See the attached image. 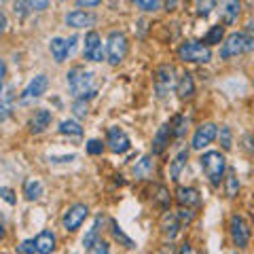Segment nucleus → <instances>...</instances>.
Returning <instances> with one entry per match:
<instances>
[{
    "label": "nucleus",
    "mask_w": 254,
    "mask_h": 254,
    "mask_svg": "<svg viewBox=\"0 0 254 254\" xmlns=\"http://www.w3.org/2000/svg\"><path fill=\"white\" fill-rule=\"evenodd\" d=\"M66 81L68 87L72 91L74 98H89V95L95 93V87H93V72L85 70L83 66H74L70 72L66 74Z\"/></svg>",
    "instance_id": "obj_1"
},
{
    "label": "nucleus",
    "mask_w": 254,
    "mask_h": 254,
    "mask_svg": "<svg viewBox=\"0 0 254 254\" xmlns=\"http://www.w3.org/2000/svg\"><path fill=\"white\" fill-rule=\"evenodd\" d=\"M199 165L205 174V178H208L212 185H220V178H222V174H225L227 163H225V157H222L218 150H208V153H203L199 157Z\"/></svg>",
    "instance_id": "obj_2"
},
{
    "label": "nucleus",
    "mask_w": 254,
    "mask_h": 254,
    "mask_svg": "<svg viewBox=\"0 0 254 254\" xmlns=\"http://www.w3.org/2000/svg\"><path fill=\"white\" fill-rule=\"evenodd\" d=\"M178 58L187 64H208L212 60V49L203 43L187 41L178 47Z\"/></svg>",
    "instance_id": "obj_3"
},
{
    "label": "nucleus",
    "mask_w": 254,
    "mask_h": 254,
    "mask_svg": "<svg viewBox=\"0 0 254 254\" xmlns=\"http://www.w3.org/2000/svg\"><path fill=\"white\" fill-rule=\"evenodd\" d=\"M127 55V36L123 32H110L106 41V60L110 66H119Z\"/></svg>",
    "instance_id": "obj_4"
},
{
    "label": "nucleus",
    "mask_w": 254,
    "mask_h": 254,
    "mask_svg": "<svg viewBox=\"0 0 254 254\" xmlns=\"http://www.w3.org/2000/svg\"><path fill=\"white\" fill-rule=\"evenodd\" d=\"M89 216V208H87L85 203H74L72 208H70L66 214H64V218H62V222H64V229L66 231H76L78 227L85 222V218Z\"/></svg>",
    "instance_id": "obj_5"
},
{
    "label": "nucleus",
    "mask_w": 254,
    "mask_h": 254,
    "mask_svg": "<svg viewBox=\"0 0 254 254\" xmlns=\"http://www.w3.org/2000/svg\"><path fill=\"white\" fill-rule=\"evenodd\" d=\"M246 51V41H244V32H233L225 38V43L220 47V58L229 60V58H237L240 53Z\"/></svg>",
    "instance_id": "obj_6"
},
{
    "label": "nucleus",
    "mask_w": 254,
    "mask_h": 254,
    "mask_svg": "<svg viewBox=\"0 0 254 254\" xmlns=\"http://www.w3.org/2000/svg\"><path fill=\"white\" fill-rule=\"evenodd\" d=\"M47 87H49V78H47L45 74L34 76L26 85V89L21 91V102L23 104H28V102H32V100H38L43 93H47Z\"/></svg>",
    "instance_id": "obj_7"
},
{
    "label": "nucleus",
    "mask_w": 254,
    "mask_h": 254,
    "mask_svg": "<svg viewBox=\"0 0 254 254\" xmlns=\"http://www.w3.org/2000/svg\"><path fill=\"white\" fill-rule=\"evenodd\" d=\"M106 144L108 148L113 150V153H127L131 146V142H129V136L121 129V127H110L108 129V136H106Z\"/></svg>",
    "instance_id": "obj_8"
},
{
    "label": "nucleus",
    "mask_w": 254,
    "mask_h": 254,
    "mask_svg": "<svg viewBox=\"0 0 254 254\" xmlns=\"http://www.w3.org/2000/svg\"><path fill=\"white\" fill-rule=\"evenodd\" d=\"M231 237H233V244L237 248H246L250 244V227L242 216H235L231 218Z\"/></svg>",
    "instance_id": "obj_9"
},
{
    "label": "nucleus",
    "mask_w": 254,
    "mask_h": 254,
    "mask_svg": "<svg viewBox=\"0 0 254 254\" xmlns=\"http://www.w3.org/2000/svg\"><path fill=\"white\" fill-rule=\"evenodd\" d=\"M216 136H218L216 125H214V123H203V125L197 127V131L193 136V144H190V146H193L195 150H201L205 146H210Z\"/></svg>",
    "instance_id": "obj_10"
},
{
    "label": "nucleus",
    "mask_w": 254,
    "mask_h": 254,
    "mask_svg": "<svg viewBox=\"0 0 254 254\" xmlns=\"http://www.w3.org/2000/svg\"><path fill=\"white\" fill-rule=\"evenodd\" d=\"M85 60L89 62H102L104 60V47H102V38L98 32H89L85 36Z\"/></svg>",
    "instance_id": "obj_11"
},
{
    "label": "nucleus",
    "mask_w": 254,
    "mask_h": 254,
    "mask_svg": "<svg viewBox=\"0 0 254 254\" xmlns=\"http://www.w3.org/2000/svg\"><path fill=\"white\" fill-rule=\"evenodd\" d=\"M74 43H76V38H53V41L49 43V49H51V55H53V60L62 64V62H66L68 60V55L72 53L74 49Z\"/></svg>",
    "instance_id": "obj_12"
},
{
    "label": "nucleus",
    "mask_w": 254,
    "mask_h": 254,
    "mask_svg": "<svg viewBox=\"0 0 254 254\" xmlns=\"http://www.w3.org/2000/svg\"><path fill=\"white\" fill-rule=\"evenodd\" d=\"M172 85H174V66H161L155 76V87H157L159 98H163L172 89Z\"/></svg>",
    "instance_id": "obj_13"
},
{
    "label": "nucleus",
    "mask_w": 254,
    "mask_h": 254,
    "mask_svg": "<svg viewBox=\"0 0 254 254\" xmlns=\"http://www.w3.org/2000/svg\"><path fill=\"white\" fill-rule=\"evenodd\" d=\"M242 13V2L240 0H220V17L222 21L227 23V26H231V23L237 21Z\"/></svg>",
    "instance_id": "obj_14"
},
{
    "label": "nucleus",
    "mask_w": 254,
    "mask_h": 254,
    "mask_svg": "<svg viewBox=\"0 0 254 254\" xmlns=\"http://www.w3.org/2000/svg\"><path fill=\"white\" fill-rule=\"evenodd\" d=\"M176 199H178V203L182 205V208H193V205H199L201 203L199 190L193 189V187H178Z\"/></svg>",
    "instance_id": "obj_15"
},
{
    "label": "nucleus",
    "mask_w": 254,
    "mask_h": 254,
    "mask_svg": "<svg viewBox=\"0 0 254 254\" xmlns=\"http://www.w3.org/2000/svg\"><path fill=\"white\" fill-rule=\"evenodd\" d=\"M51 121H53V115L49 113V110H45V108L36 110V113L32 115V119H30V131L32 133H43L47 127L51 125Z\"/></svg>",
    "instance_id": "obj_16"
},
{
    "label": "nucleus",
    "mask_w": 254,
    "mask_h": 254,
    "mask_svg": "<svg viewBox=\"0 0 254 254\" xmlns=\"http://www.w3.org/2000/svg\"><path fill=\"white\" fill-rule=\"evenodd\" d=\"M170 136H174L172 133V123H163L161 127H159V131L155 133V140H153V153L155 155H161L163 150L168 148Z\"/></svg>",
    "instance_id": "obj_17"
},
{
    "label": "nucleus",
    "mask_w": 254,
    "mask_h": 254,
    "mask_svg": "<svg viewBox=\"0 0 254 254\" xmlns=\"http://www.w3.org/2000/svg\"><path fill=\"white\" fill-rule=\"evenodd\" d=\"M66 23L70 28H89L95 23V15L87 11H72L66 15Z\"/></svg>",
    "instance_id": "obj_18"
},
{
    "label": "nucleus",
    "mask_w": 254,
    "mask_h": 254,
    "mask_svg": "<svg viewBox=\"0 0 254 254\" xmlns=\"http://www.w3.org/2000/svg\"><path fill=\"white\" fill-rule=\"evenodd\" d=\"M36 254H51L55 250V235L51 231H41L34 240Z\"/></svg>",
    "instance_id": "obj_19"
},
{
    "label": "nucleus",
    "mask_w": 254,
    "mask_h": 254,
    "mask_svg": "<svg viewBox=\"0 0 254 254\" xmlns=\"http://www.w3.org/2000/svg\"><path fill=\"white\" fill-rule=\"evenodd\" d=\"M180 225H182V222L178 220V216H176V214H165V216L161 218V233L165 235V237H168V240H174V237H176L178 235V231H180Z\"/></svg>",
    "instance_id": "obj_20"
},
{
    "label": "nucleus",
    "mask_w": 254,
    "mask_h": 254,
    "mask_svg": "<svg viewBox=\"0 0 254 254\" xmlns=\"http://www.w3.org/2000/svg\"><path fill=\"white\" fill-rule=\"evenodd\" d=\"M176 93L180 100H190L195 95V81H193V74L185 72L180 76V81L176 85Z\"/></svg>",
    "instance_id": "obj_21"
},
{
    "label": "nucleus",
    "mask_w": 254,
    "mask_h": 254,
    "mask_svg": "<svg viewBox=\"0 0 254 254\" xmlns=\"http://www.w3.org/2000/svg\"><path fill=\"white\" fill-rule=\"evenodd\" d=\"M11 104H13V89L0 83V121H6V119H9Z\"/></svg>",
    "instance_id": "obj_22"
},
{
    "label": "nucleus",
    "mask_w": 254,
    "mask_h": 254,
    "mask_svg": "<svg viewBox=\"0 0 254 254\" xmlns=\"http://www.w3.org/2000/svg\"><path fill=\"white\" fill-rule=\"evenodd\" d=\"M23 195H26L28 201H34L43 195V182L36 180V178H28L23 182Z\"/></svg>",
    "instance_id": "obj_23"
},
{
    "label": "nucleus",
    "mask_w": 254,
    "mask_h": 254,
    "mask_svg": "<svg viewBox=\"0 0 254 254\" xmlns=\"http://www.w3.org/2000/svg\"><path fill=\"white\" fill-rule=\"evenodd\" d=\"M187 161H189V150H180V153L174 157V161L170 165V176H172V180H178L180 178V172L187 165Z\"/></svg>",
    "instance_id": "obj_24"
},
{
    "label": "nucleus",
    "mask_w": 254,
    "mask_h": 254,
    "mask_svg": "<svg viewBox=\"0 0 254 254\" xmlns=\"http://www.w3.org/2000/svg\"><path fill=\"white\" fill-rule=\"evenodd\" d=\"M102 222H104V218L98 216V218H95V222H93V227L85 233V237H83V246H85V250H91L93 246L98 244V233H100V225H102Z\"/></svg>",
    "instance_id": "obj_25"
},
{
    "label": "nucleus",
    "mask_w": 254,
    "mask_h": 254,
    "mask_svg": "<svg viewBox=\"0 0 254 254\" xmlns=\"http://www.w3.org/2000/svg\"><path fill=\"white\" fill-rule=\"evenodd\" d=\"M150 172H153V161H150V157H142L138 165L133 168V174H136V178H148Z\"/></svg>",
    "instance_id": "obj_26"
},
{
    "label": "nucleus",
    "mask_w": 254,
    "mask_h": 254,
    "mask_svg": "<svg viewBox=\"0 0 254 254\" xmlns=\"http://www.w3.org/2000/svg\"><path fill=\"white\" fill-rule=\"evenodd\" d=\"M60 133L64 136H83V127L78 125L76 121H62L60 123Z\"/></svg>",
    "instance_id": "obj_27"
},
{
    "label": "nucleus",
    "mask_w": 254,
    "mask_h": 254,
    "mask_svg": "<svg viewBox=\"0 0 254 254\" xmlns=\"http://www.w3.org/2000/svg\"><path fill=\"white\" fill-rule=\"evenodd\" d=\"M187 125H189V119L187 117H182V115H178V117H174L172 119V133L176 138H182L187 133Z\"/></svg>",
    "instance_id": "obj_28"
},
{
    "label": "nucleus",
    "mask_w": 254,
    "mask_h": 254,
    "mask_svg": "<svg viewBox=\"0 0 254 254\" xmlns=\"http://www.w3.org/2000/svg\"><path fill=\"white\" fill-rule=\"evenodd\" d=\"M195 9H197V15L208 17V15L216 9V0H195Z\"/></svg>",
    "instance_id": "obj_29"
},
{
    "label": "nucleus",
    "mask_w": 254,
    "mask_h": 254,
    "mask_svg": "<svg viewBox=\"0 0 254 254\" xmlns=\"http://www.w3.org/2000/svg\"><path fill=\"white\" fill-rule=\"evenodd\" d=\"M225 187H227V197H235L237 190H240V180H237L233 170L229 172V176L225 178Z\"/></svg>",
    "instance_id": "obj_30"
},
{
    "label": "nucleus",
    "mask_w": 254,
    "mask_h": 254,
    "mask_svg": "<svg viewBox=\"0 0 254 254\" xmlns=\"http://www.w3.org/2000/svg\"><path fill=\"white\" fill-rule=\"evenodd\" d=\"M113 235H115V240H117V242H121V244L125 246V248H129V250H131V248H136V244H133L129 237H127V235L121 231V227H119L115 220H113Z\"/></svg>",
    "instance_id": "obj_31"
},
{
    "label": "nucleus",
    "mask_w": 254,
    "mask_h": 254,
    "mask_svg": "<svg viewBox=\"0 0 254 254\" xmlns=\"http://www.w3.org/2000/svg\"><path fill=\"white\" fill-rule=\"evenodd\" d=\"M133 4L138 6V9L146 11V13H155L159 6H161V0H131Z\"/></svg>",
    "instance_id": "obj_32"
},
{
    "label": "nucleus",
    "mask_w": 254,
    "mask_h": 254,
    "mask_svg": "<svg viewBox=\"0 0 254 254\" xmlns=\"http://www.w3.org/2000/svg\"><path fill=\"white\" fill-rule=\"evenodd\" d=\"M222 34H225V28H222L220 23H218V26H214V28L208 32V36H205V43H208V47L220 43V41H222Z\"/></svg>",
    "instance_id": "obj_33"
},
{
    "label": "nucleus",
    "mask_w": 254,
    "mask_h": 254,
    "mask_svg": "<svg viewBox=\"0 0 254 254\" xmlns=\"http://www.w3.org/2000/svg\"><path fill=\"white\" fill-rule=\"evenodd\" d=\"M244 41H246V51H254V19L248 21L244 30Z\"/></svg>",
    "instance_id": "obj_34"
},
{
    "label": "nucleus",
    "mask_w": 254,
    "mask_h": 254,
    "mask_svg": "<svg viewBox=\"0 0 254 254\" xmlns=\"http://www.w3.org/2000/svg\"><path fill=\"white\" fill-rule=\"evenodd\" d=\"M218 138H220V144H222V148H225V150L231 148V129H229L227 125H222V127H220Z\"/></svg>",
    "instance_id": "obj_35"
},
{
    "label": "nucleus",
    "mask_w": 254,
    "mask_h": 254,
    "mask_svg": "<svg viewBox=\"0 0 254 254\" xmlns=\"http://www.w3.org/2000/svg\"><path fill=\"white\" fill-rule=\"evenodd\" d=\"M102 150H104V144H102L100 140H89L87 142V153L89 155H102Z\"/></svg>",
    "instance_id": "obj_36"
},
{
    "label": "nucleus",
    "mask_w": 254,
    "mask_h": 254,
    "mask_svg": "<svg viewBox=\"0 0 254 254\" xmlns=\"http://www.w3.org/2000/svg\"><path fill=\"white\" fill-rule=\"evenodd\" d=\"M157 203L159 205H163V208H168V205H170V193H168V190H165L163 187H159L157 189Z\"/></svg>",
    "instance_id": "obj_37"
},
{
    "label": "nucleus",
    "mask_w": 254,
    "mask_h": 254,
    "mask_svg": "<svg viewBox=\"0 0 254 254\" xmlns=\"http://www.w3.org/2000/svg\"><path fill=\"white\" fill-rule=\"evenodd\" d=\"M176 216H178V220H180V222H193L195 214L190 212V208H180V210L176 212Z\"/></svg>",
    "instance_id": "obj_38"
},
{
    "label": "nucleus",
    "mask_w": 254,
    "mask_h": 254,
    "mask_svg": "<svg viewBox=\"0 0 254 254\" xmlns=\"http://www.w3.org/2000/svg\"><path fill=\"white\" fill-rule=\"evenodd\" d=\"M89 252H91V254H110V248H108V244H106V242L98 240V244H95Z\"/></svg>",
    "instance_id": "obj_39"
},
{
    "label": "nucleus",
    "mask_w": 254,
    "mask_h": 254,
    "mask_svg": "<svg viewBox=\"0 0 254 254\" xmlns=\"http://www.w3.org/2000/svg\"><path fill=\"white\" fill-rule=\"evenodd\" d=\"M17 252H19V254H36L34 240H32V242H23L21 246H17Z\"/></svg>",
    "instance_id": "obj_40"
},
{
    "label": "nucleus",
    "mask_w": 254,
    "mask_h": 254,
    "mask_svg": "<svg viewBox=\"0 0 254 254\" xmlns=\"http://www.w3.org/2000/svg\"><path fill=\"white\" fill-rule=\"evenodd\" d=\"M0 197L6 201V203H15V197H13V190L9 189V187H0Z\"/></svg>",
    "instance_id": "obj_41"
},
{
    "label": "nucleus",
    "mask_w": 254,
    "mask_h": 254,
    "mask_svg": "<svg viewBox=\"0 0 254 254\" xmlns=\"http://www.w3.org/2000/svg\"><path fill=\"white\" fill-rule=\"evenodd\" d=\"M28 2H30V6H32L34 11H45L47 6H49L51 0H28Z\"/></svg>",
    "instance_id": "obj_42"
},
{
    "label": "nucleus",
    "mask_w": 254,
    "mask_h": 254,
    "mask_svg": "<svg viewBox=\"0 0 254 254\" xmlns=\"http://www.w3.org/2000/svg\"><path fill=\"white\" fill-rule=\"evenodd\" d=\"M102 0H76L78 6H85V9H89V6H98Z\"/></svg>",
    "instance_id": "obj_43"
},
{
    "label": "nucleus",
    "mask_w": 254,
    "mask_h": 254,
    "mask_svg": "<svg viewBox=\"0 0 254 254\" xmlns=\"http://www.w3.org/2000/svg\"><path fill=\"white\" fill-rule=\"evenodd\" d=\"M74 113H76L78 117H85V115H87V104H81V102H76V104H74Z\"/></svg>",
    "instance_id": "obj_44"
},
{
    "label": "nucleus",
    "mask_w": 254,
    "mask_h": 254,
    "mask_svg": "<svg viewBox=\"0 0 254 254\" xmlns=\"http://www.w3.org/2000/svg\"><path fill=\"white\" fill-rule=\"evenodd\" d=\"M178 254H193V250H190V244H182Z\"/></svg>",
    "instance_id": "obj_45"
},
{
    "label": "nucleus",
    "mask_w": 254,
    "mask_h": 254,
    "mask_svg": "<svg viewBox=\"0 0 254 254\" xmlns=\"http://www.w3.org/2000/svg\"><path fill=\"white\" fill-rule=\"evenodd\" d=\"M4 74H6V64H4V60H0V83H2Z\"/></svg>",
    "instance_id": "obj_46"
},
{
    "label": "nucleus",
    "mask_w": 254,
    "mask_h": 254,
    "mask_svg": "<svg viewBox=\"0 0 254 254\" xmlns=\"http://www.w3.org/2000/svg\"><path fill=\"white\" fill-rule=\"evenodd\" d=\"M4 30H6V19H4V15L0 13V34H2Z\"/></svg>",
    "instance_id": "obj_47"
},
{
    "label": "nucleus",
    "mask_w": 254,
    "mask_h": 254,
    "mask_svg": "<svg viewBox=\"0 0 254 254\" xmlns=\"http://www.w3.org/2000/svg\"><path fill=\"white\" fill-rule=\"evenodd\" d=\"M4 237V227H2V222H0V240Z\"/></svg>",
    "instance_id": "obj_48"
}]
</instances>
